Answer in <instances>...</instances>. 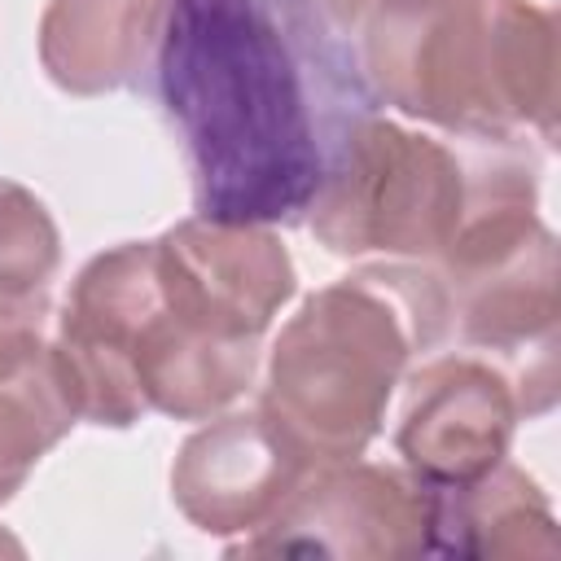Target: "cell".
Instances as JSON below:
<instances>
[{"label":"cell","mask_w":561,"mask_h":561,"mask_svg":"<svg viewBox=\"0 0 561 561\" xmlns=\"http://www.w3.org/2000/svg\"><path fill=\"white\" fill-rule=\"evenodd\" d=\"M469 197V149L408 131L381 114L364 118L342 162L307 210V228L333 254L438 259Z\"/></svg>","instance_id":"cell-5"},{"label":"cell","mask_w":561,"mask_h":561,"mask_svg":"<svg viewBox=\"0 0 561 561\" xmlns=\"http://www.w3.org/2000/svg\"><path fill=\"white\" fill-rule=\"evenodd\" d=\"M324 4H329V9H333V13L355 31L368 13H377V9H386V4H394V0H324Z\"/></svg>","instance_id":"cell-14"},{"label":"cell","mask_w":561,"mask_h":561,"mask_svg":"<svg viewBox=\"0 0 561 561\" xmlns=\"http://www.w3.org/2000/svg\"><path fill=\"white\" fill-rule=\"evenodd\" d=\"M167 0H48L39 61L61 92L101 96L140 88L162 39Z\"/></svg>","instance_id":"cell-9"},{"label":"cell","mask_w":561,"mask_h":561,"mask_svg":"<svg viewBox=\"0 0 561 561\" xmlns=\"http://www.w3.org/2000/svg\"><path fill=\"white\" fill-rule=\"evenodd\" d=\"M311 469L320 465L302 460L254 408L197 430L180 447L171 469V495L197 530L245 535L272 522Z\"/></svg>","instance_id":"cell-8"},{"label":"cell","mask_w":561,"mask_h":561,"mask_svg":"<svg viewBox=\"0 0 561 561\" xmlns=\"http://www.w3.org/2000/svg\"><path fill=\"white\" fill-rule=\"evenodd\" d=\"M79 421L53 346H44L31 364L0 373V504L22 491L31 469L70 434Z\"/></svg>","instance_id":"cell-11"},{"label":"cell","mask_w":561,"mask_h":561,"mask_svg":"<svg viewBox=\"0 0 561 561\" xmlns=\"http://www.w3.org/2000/svg\"><path fill=\"white\" fill-rule=\"evenodd\" d=\"M153 75L215 224H302L381 105L324 0H167Z\"/></svg>","instance_id":"cell-1"},{"label":"cell","mask_w":561,"mask_h":561,"mask_svg":"<svg viewBox=\"0 0 561 561\" xmlns=\"http://www.w3.org/2000/svg\"><path fill=\"white\" fill-rule=\"evenodd\" d=\"M451 329L438 272L381 263L316 289L276 333L259 412L311 465L364 456L412 355Z\"/></svg>","instance_id":"cell-3"},{"label":"cell","mask_w":561,"mask_h":561,"mask_svg":"<svg viewBox=\"0 0 561 561\" xmlns=\"http://www.w3.org/2000/svg\"><path fill=\"white\" fill-rule=\"evenodd\" d=\"M359 61L408 118L557 145V18L535 0H394L364 18Z\"/></svg>","instance_id":"cell-4"},{"label":"cell","mask_w":561,"mask_h":561,"mask_svg":"<svg viewBox=\"0 0 561 561\" xmlns=\"http://www.w3.org/2000/svg\"><path fill=\"white\" fill-rule=\"evenodd\" d=\"M48 294L39 298H0V373L31 364L48 342Z\"/></svg>","instance_id":"cell-13"},{"label":"cell","mask_w":561,"mask_h":561,"mask_svg":"<svg viewBox=\"0 0 561 561\" xmlns=\"http://www.w3.org/2000/svg\"><path fill=\"white\" fill-rule=\"evenodd\" d=\"M552 504L535 478L500 460L473 482L434 486L430 552L447 557H557Z\"/></svg>","instance_id":"cell-10"},{"label":"cell","mask_w":561,"mask_h":561,"mask_svg":"<svg viewBox=\"0 0 561 561\" xmlns=\"http://www.w3.org/2000/svg\"><path fill=\"white\" fill-rule=\"evenodd\" d=\"M522 403L508 368L482 351H456L408 377L394 451L430 486H460L508 456Z\"/></svg>","instance_id":"cell-7"},{"label":"cell","mask_w":561,"mask_h":561,"mask_svg":"<svg viewBox=\"0 0 561 561\" xmlns=\"http://www.w3.org/2000/svg\"><path fill=\"white\" fill-rule=\"evenodd\" d=\"M434 486L412 469L337 460L311 469L298 491L250 539L228 552H316V557H412L430 552Z\"/></svg>","instance_id":"cell-6"},{"label":"cell","mask_w":561,"mask_h":561,"mask_svg":"<svg viewBox=\"0 0 561 561\" xmlns=\"http://www.w3.org/2000/svg\"><path fill=\"white\" fill-rule=\"evenodd\" d=\"M298 276L272 228L184 219L96 254L70 285L53 359L79 421L127 430L145 412L202 421L259 368Z\"/></svg>","instance_id":"cell-2"},{"label":"cell","mask_w":561,"mask_h":561,"mask_svg":"<svg viewBox=\"0 0 561 561\" xmlns=\"http://www.w3.org/2000/svg\"><path fill=\"white\" fill-rule=\"evenodd\" d=\"M61 263V237L48 206L13 184L0 180V298H39Z\"/></svg>","instance_id":"cell-12"}]
</instances>
